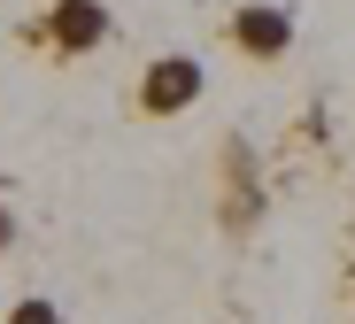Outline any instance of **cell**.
<instances>
[{"instance_id":"cell-1","label":"cell","mask_w":355,"mask_h":324,"mask_svg":"<svg viewBox=\"0 0 355 324\" xmlns=\"http://www.w3.org/2000/svg\"><path fill=\"white\" fill-rule=\"evenodd\" d=\"M24 39L62 54V62H78V54H101L116 39V16H108V0H54L39 24H24Z\"/></svg>"},{"instance_id":"cell-4","label":"cell","mask_w":355,"mask_h":324,"mask_svg":"<svg viewBox=\"0 0 355 324\" xmlns=\"http://www.w3.org/2000/svg\"><path fill=\"white\" fill-rule=\"evenodd\" d=\"M224 232H248L255 216H263V185H255V155H248V139H224Z\"/></svg>"},{"instance_id":"cell-2","label":"cell","mask_w":355,"mask_h":324,"mask_svg":"<svg viewBox=\"0 0 355 324\" xmlns=\"http://www.w3.org/2000/svg\"><path fill=\"white\" fill-rule=\"evenodd\" d=\"M201 93H209V70H201V54H178V46H170V54H155L147 70H139V85H132L139 116H155V123H162V116H186Z\"/></svg>"},{"instance_id":"cell-3","label":"cell","mask_w":355,"mask_h":324,"mask_svg":"<svg viewBox=\"0 0 355 324\" xmlns=\"http://www.w3.org/2000/svg\"><path fill=\"white\" fill-rule=\"evenodd\" d=\"M293 8H278V0H248L240 16L224 24V39H232V54H248V62H286L293 54Z\"/></svg>"},{"instance_id":"cell-6","label":"cell","mask_w":355,"mask_h":324,"mask_svg":"<svg viewBox=\"0 0 355 324\" xmlns=\"http://www.w3.org/2000/svg\"><path fill=\"white\" fill-rule=\"evenodd\" d=\"M8 247H16V209L0 201V255H8Z\"/></svg>"},{"instance_id":"cell-5","label":"cell","mask_w":355,"mask_h":324,"mask_svg":"<svg viewBox=\"0 0 355 324\" xmlns=\"http://www.w3.org/2000/svg\"><path fill=\"white\" fill-rule=\"evenodd\" d=\"M0 324H62V309H54L46 293H24V301H8V316Z\"/></svg>"}]
</instances>
